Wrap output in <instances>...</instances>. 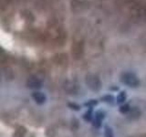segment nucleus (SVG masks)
Here are the masks:
<instances>
[{"instance_id":"4","label":"nucleus","mask_w":146,"mask_h":137,"mask_svg":"<svg viewBox=\"0 0 146 137\" xmlns=\"http://www.w3.org/2000/svg\"><path fill=\"white\" fill-rule=\"evenodd\" d=\"M32 98L34 99V100L38 104H42L46 102L45 94L40 92V91H35V92L32 93Z\"/></svg>"},{"instance_id":"6","label":"nucleus","mask_w":146,"mask_h":137,"mask_svg":"<svg viewBox=\"0 0 146 137\" xmlns=\"http://www.w3.org/2000/svg\"><path fill=\"white\" fill-rule=\"evenodd\" d=\"M125 100H126V93H125V91H121V92L119 93L118 97H117V102L118 103L124 102Z\"/></svg>"},{"instance_id":"7","label":"nucleus","mask_w":146,"mask_h":137,"mask_svg":"<svg viewBox=\"0 0 146 137\" xmlns=\"http://www.w3.org/2000/svg\"><path fill=\"white\" fill-rule=\"evenodd\" d=\"M104 137H114L113 132H112L111 127H109V126L105 127V130H104Z\"/></svg>"},{"instance_id":"2","label":"nucleus","mask_w":146,"mask_h":137,"mask_svg":"<svg viewBox=\"0 0 146 137\" xmlns=\"http://www.w3.org/2000/svg\"><path fill=\"white\" fill-rule=\"evenodd\" d=\"M42 80L36 76H31L27 81V86L29 89H39L42 87Z\"/></svg>"},{"instance_id":"1","label":"nucleus","mask_w":146,"mask_h":137,"mask_svg":"<svg viewBox=\"0 0 146 137\" xmlns=\"http://www.w3.org/2000/svg\"><path fill=\"white\" fill-rule=\"evenodd\" d=\"M121 81L122 83H124L125 85L131 87V88L138 87L140 84L139 78L137 77L134 73L130 72V71H126L122 73L121 75Z\"/></svg>"},{"instance_id":"8","label":"nucleus","mask_w":146,"mask_h":137,"mask_svg":"<svg viewBox=\"0 0 146 137\" xmlns=\"http://www.w3.org/2000/svg\"><path fill=\"white\" fill-rule=\"evenodd\" d=\"M131 111V108L129 106V104H124V105H121V108H120V112L122 113H127Z\"/></svg>"},{"instance_id":"9","label":"nucleus","mask_w":146,"mask_h":137,"mask_svg":"<svg viewBox=\"0 0 146 137\" xmlns=\"http://www.w3.org/2000/svg\"><path fill=\"white\" fill-rule=\"evenodd\" d=\"M103 100H104V102H109V103H112L113 102V98L111 97V96H105V97L103 98Z\"/></svg>"},{"instance_id":"5","label":"nucleus","mask_w":146,"mask_h":137,"mask_svg":"<svg viewBox=\"0 0 146 137\" xmlns=\"http://www.w3.org/2000/svg\"><path fill=\"white\" fill-rule=\"evenodd\" d=\"M104 118V113L102 112H98L95 115V119H94V122L93 124L95 125V127H100L102 125V122Z\"/></svg>"},{"instance_id":"3","label":"nucleus","mask_w":146,"mask_h":137,"mask_svg":"<svg viewBox=\"0 0 146 137\" xmlns=\"http://www.w3.org/2000/svg\"><path fill=\"white\" fill-rule=\"evenodd\" d=\"M87 83H88L89 87L93 90H99L100 88V81L97 77L93 75H90L87 79Z\"/></svg>"}]
</instances>
